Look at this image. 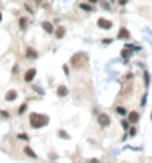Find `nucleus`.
<instances>
[{
    "label": "nucleus",
    "instance_id": "obj_11",
    "mask_svg": "<svg viewBox=\"0 0 152 163\" xmlns=\"http://www.w3.org/2000/svg\"><path fill=\"white\" fill-rule=\"evenodd\" d=\"M25 57H27V58H36V57H37L36 49H33V48H27V51H25Z\"/></svg>",
    "mask_w": 152,
    "mask_h": 163
},
{
    "label": "nucleus",
    "instance_id": "obj_19",
    "mask_svg": "<svg viewBox=\"0 0 152 163\" xmlns=\"http://www.w3.org/2000/svg\"><path fill=\"white\" fill-rule=\"evenodd\" d=\"M0 115H2L3 118H8V117H9V114L6 112V111H0Z\"/></svg>",
    "mask_w": 152,
    "mask_h": 163
},
{
    "label": "nucleus",
    "instance_id": "obj_10",
    "mask_svg": "<svg viewBox=\"0 0 152 163\" xmlns=\"http://www.w3.org/2000/svg\"><path fill=\"white\" fill-rule=\"evenodd\" d=\"M57 94L60 96V97L67 96V94H69V88H67V87H64V86H60V87L57 88Z\"/></svg>",
    "mask_w": 152,
    "mask_h": 163
},
{
    "label": "nucleus",
    "instance_id": "obj_15",
    "mask_svg": "<svg viewBox=\"0 0 152 163\" xmlns=\"http://www.w3.org/2000/svg\"><path fill=\"white\" fill-rule=\"evenodd\" d=\"M25 109H27V105L24 103V105H21V106H19V109H18V114H19V115H21V114H24V111H25Z\"/></svg>",
    "mask_w": 152,
    "mask_h": 163
},
{
    "label": "nucleus",
    "instance_id": "obj_17",
    "mask_svg": "<svg viewBox=\"0 0 152 163\" xmlns=\"http://www.w3.org/2000/svg\"><path fill=\"white\" fill-rule=\"evenodd\" d=\"M18 138H19V139H24V141H29V136L25 135V133H19Z\"/></svg>",
    "mask_w": 152,
    "mask_h": 163
},
{
    "label": "nucleus",
    "instance_id": "obj_24",
    "mask_svg": "<svg viewBox=\"0 0 152 163\" xmlns=\"http://www.w3.org/2000/svg\"><path fill=\"white\" fill-rule=\"evenodd\" d=\"M88 2H90V3H97L98 0H88Z\"/></svg>",
    "mask_w": 152,
    "mask_h": 163
},
{
    "label": "nucleus",
    "instance_id": "obj_12",
    "mask_svg": "<svg viewBox=\"0 0 152 163\" xmlns=\"http://www.w3.org/2000/svg\"><path fill=\"white\" fill-rule=\"evenodd\" d=\"M24 153L27 154L29 157H31V159H36V157H37V156H36V153L33 151V150H31L30 147H24Z\"/></svg>",
    "mask_w": 152,
    "mask_h": 163
},
{
    "label": "nucleus",
    "instance_id": "obj_3",
    "mask_svg": "<svg viewBox=\"0 0 152 163\" xmlns=\"http://www.w3.org/2000/svg\"><path fill=\"white\" fill-rule=\"evenodd\" d=\"M97 120H98V124L103 126V127H106V126L110 124V117H109L108 114H100Z\"/></svg>",
    "mask_w": 152,
    "mask_h": 163
},
{
    "label": "nucleus",
    "instance_id": "obj_14",
    "mask_svg": "<svg viewBox=\"0 0 152 163\" xmlns=\"http://www.w3.org/2000/svg\"><path fill=\"white\" fill-rule=\"evenodd\" d=\"M19 27H21L23 30H25V27H27V18H25V17L19 18Z\"/></svg>",
    "mask_w": 152,
    "mask_h": 163
},
{
    "label": "nucleus",
    "instance_id": "obj_23",
    "mask_svg": "<svg viewBox=\"0 0 152 163\" xmlns=\"http://www.w3.org/2000/svg\"><path fill=\"white\" fill-rule=\"evenodd\" d=\"M112 39H103V43H110Z\"/></svg>",
    "mask_w": 152,
    "mask_h": 163
},
{
    "label": "nucleus",
    "instance_id": "obj_7",
    "mask_svg": "<svg viewBox=\"0 0 152 163\" xmlns=\"http://www.w3.org/2000/svg\"><path fill=\"white\" fill-rule=\"evenodd\" d=\"M17 96H18V94H17V91H15V90H9L8 93H6L5 99L8 100V102H12V100H15V99H17Z\"/></svg>",
    "mask_w": 152,
    "mask_h": 163
},
{
    "label": "nucleus",
    "instance_id": "obj_20",
    "mask_svg": "<svg viewBox=\"0 0 152 163\" xmlns=\"http://www.w3.org/2000/svg\"><path fill=\"white\" fill-rule=\"evenodd\" d=\"M122 57H130V51H127V49H122Z\"/></svg>",
    "mask_w": 152,
    "mask_h": 163
},
{
    "label": "nucleus",
    "instance_id": "obj_1",
    "mask_svg": "<svg viewBox=\"0 0 152 163\" xmlns=\"http://www.w3.org/2000/svg\"><path fill=\"white\" fill-rule=\"evenodd\" d=\"M49 123V118L43 114H37V112H31L30 114V124L33 129H40L46 126Z\"/></svg>",
    "mask_w": 152,
    "mask_h": 163
},
{
    "label": "nucleus",
    "instance_id": "obj_5",
    "mask_svg": "<svg viewBox=\"0 0 152 163\" xmlns=\"http://www.w3.org/2000/svg\"><path fill=\"white\" fill-rule=\"evenodd\" d=\"M139 120H140V115H139V112H136V111H131L128 114V123H131V124H136Z\"/></svg>",
    "mask_w": 152,
    "mask_h": 163
},
{
    "label": "nucleus",
    "instance_id": "obj_13",
    "mask_svg": "<svg viewBox=\"0 0 152 163\" xmlns=\"http://www.w3.org/2000/svg\"><path fill=\"white\" fill-rule=\"evenodd\" d=\"M79 8H81V9H84V11H87V12L94 11V8H92V6H90L88 3H81V5H79Z\"/></svg>",
    "mask_w": 152,
    "mask_h": 163
},
{
    "label": "nucleus",
    "instance_id": "obj_2",
    "mask_svg": "<svg viewBox=\"0 0 152 163\" xmlns=\"http://www.w3.org/2000/svg\"><path fill=\"white\" fill-rule=\"evenodd\" d=\"M97 25H98V29L110 30V29H112V21H109V19H104V18H98V19H97Z\"/></svg>",
    "mask_w": 152,
    "mask_h": 163
},
{
    "label": "nucleus",
    "instance_id": "obj_6",
    "mask_svg": "<svg viewBox=\"0 0 152 163\" xmlns=\"http://www.w3.org/2000/svg\"><path fill=\"white\" fill-rule=\"evenodd\" d=\"M42 29L46 31V33H49V35L54 33V25H52L49 21H43V23H42Z\"/></svg>",
    "mask_w": 152,
    "mask_h": 163
},
{
    "label": "nucleus",
    "instance_id": "obj_16",
    "mask_svg": "<svg viewBox=\"0 0 152 163\" xmlns=\"http://www.w3.org/2000/svg\"><path fill=\"white\" fill-rule=\"evenodd\" d=\"M116 112H118V114H121V115H125V114H127V111L119 106V108H116Z\"/></svg>",
    "mask_w": 152,
    "mask_h": 163
},
{
    "label": "nucleus",
    "instance_id": "obj_8",
    "mask_svg": "<svg viewBox=\"0 0 152 163\" xmlns=\"http://www.w3.org/2000/svg\"><path fill=\"white\" fill-rule=\"evenodd\" d=\"M64 35H66V27H63V25L57 27V30H55V37H57V39H63Z\"/></svg>",
    "mask_w": 152,
    "mask_h": 163
},
{
    "label": "nucleus",
    "instance_id": "obj_9",
    "mask_svg": "<svg viewBox=\"0 0 152 163\" xmlns=\"http://www.w3.org/2000/svg\"><path fill=\"white\" fill-rule=\"evenodd\" d=\"M128 37H130L128 30L125 29V27H121L119 29V33H118V39H128Z\"/></svg>",
    "mask_w": 152,
    "mask_h": 163
},
{
    "label": "nucleus",
    "instance_id": "obj_25",
    "mask_svg": "<svg viewBox=\"0 0 152 163\" xmlns=\"http://www.w3.org/2000/svg\"><path fill=\"white\" fill-rule=\"evenodd\" d=\"M0 21H2V12H0Z\"/></svg>",
    "mask_w": 152,
    "mask_h": 163
},
{
    "label": "nucleus",
    "instance_id": "obj_21",
    "mask_svg": "<svg viewBox=\"0 0 152 163\" xmlns=\"http://www.w3.org/2000/svg\"><path fill=\"white\" fill-rule=\"evenodd\" d=\"M87 163H100V160H97V159H91V160H88Z\"/></svg>",
    "mask_w": 152,
    "mask_h": 163
},
{
    "label": "nucleus",
    "instance_id": "obj_22",
    "mask_svg": "<svg viewBox=\"0 0 152 163\" xmlns=\"http://www.w3.org/2000/svg\"><path fill=\"white\" fill-rule=\"evenodd\" d=\"M122 127L124 129H128V121H122Z\"/></svg>",
    "mask_w": 152,
    "mask_h": 163
},
{
    "label": "nucleus",
    "instance_id": "obj_4",
    "mask_svg": "<svg viewBox=\"0 0 152 163\" xmlns=\"http://www.w3.org/2000/svg\"><path fill=\"white\" fill-rule=\"evenodd\" d=\"M35 76H36V69L31 67V69H29L27 72H25V75H24V81H25V82H31L33 79H35Z\"/></svg>",
    "mask_w": 152,
    "mask_h": 163
},
{
    "label": "nucleus",
    "instance_id": "obj_18",
    "mask_svg": "<svg viewBox=\"0 0 152 163\" xmlns=\"http://www.w3.org/2000/svg\"><path fill=\"white\" fill-rule=\"evenodd\" d=\"M60 135H61V138H63V139H67V138H69V135L66 133L64 130H60Z\"/></svg>",
    "mask_w": 152,
    "mask_h": 163
}]
</instances>
